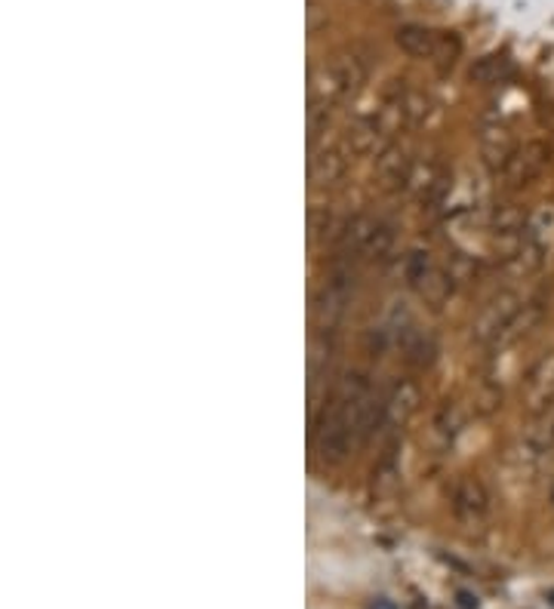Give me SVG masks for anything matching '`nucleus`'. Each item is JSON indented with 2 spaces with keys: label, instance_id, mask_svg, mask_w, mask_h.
Instances as JSON below:
<instances>
[{
  "label": "nucleus",
  "instance_id": "obj_16",
  "mask_svg": "<svg viewBox=\"0 0 554 609\" xmlns=\"http://www.w3.org/2000/svg\"><path fill=\"white\" fill-rule=\"evenodd\" d=\"M552 502H554V492H552Z\"/></svg>",
  "mask_w": 554,
  "mask_h": 609
},
{
  "label": "nucleus",
  "instance_id": "obj_1",
  "mask_svg": "<svg viewBox=\"0 0 554 609\" xmlns=\"http://www.w3.org/2000/svg\"><path fill=\"white\" fill-rule=\"evenodd\" d=\"M385 419V395H376L367 376L348 373L326 395L311 425V462L339 465L352 450L367 443Z\"/></svg>",
  "mask_w": 554,
  "mask_h": 609
},
{
  "label": "nucleus",
  "instance_id": "obj_12",
  "mask_svg": "<svg viewBox=\"0 0 554 609\" xmlns=\"http://www.w3.org/2000/svg\"><path fill=\"white\" fill-rule=\"evenodd\" d=\"M453 511L462 520H480L490 511V496H487V489L480 487V480L465 477L453 487Z\"/></svg>",
  "mask_w": 554,
  "mask_h": 609
},
{
  "label": "nucleus",
  "instance_id": "obj_5",
  "mask_svg": "<svg viewBox=\"0 0 554 609\" xmlns=\"http://www.w3.org/2000/svg\"><path fill=\"white\" fill-rule=\"evenodd\" d=\"M398 46L413 56V59L434 62V65H453V59L459 56V41L450 37L444 31L422 29V25H403L395 34Z\"/></svg>",
  "mask_w": 554,
  "mask_h": 609
},
{
  "label": "nucleus",
  "instance_id": "obj_6",
  "mask_svg": "<svg viewBox=\"0 0 554 609\" xmlns=\"http://www.w3.org/2000/svg\"><path fill=\"white\" fill-rule=\"evenodd\" d=\"M354 292V277L348 268H342L330 280H323V287L314 292V302H311V314H314V326L321 333H333L336 323L348 308V299Z\"/></svg>",
  "mask_w": 554,
  "mask_h": 609
},
{
  "label": "nucleus",
  "instance_id": "obj_14",
  "mask_svg": "<svg viewBox=\"0 0 554 609\" xmlns=\"http://www.w3.org/2000/svg\"><path fill=\"white\" fill-rule=\"evenodd\" d=\"M434 354H437V345H434V339L422 333L410 335V342H403V357H407V364L413 366H431L434 364Z\"/></svg>",
  "mask_w": 554,
  "mask_h": 609
},
{
  "label": "nucleus",
  "instance_id": "obj_8",
  "mask_svg": "<svg viewBox=\"0 0 554 609\" xmlns=\"http://www.w3.org/2000/svg\"><path fill=\"white\" fill-rule=\"evenodd\" d=\"M352 164V154L339 142H311L308 145V185L311 188H330L345 179Z\"/></svg>",
  "mask_w": 554,
  "mask_h": 609
},
{
  "label": "nucleus",
  "instance_id": "obj_3",
  "mask_svg": "<svg viewBox=\"0 0 554 609\" xmlns=\"http://www.w3.org/2000/svg\"><path fill=\"white\" fill-rule=\"evenodd\" d=\"M336 246L348 259H383L395 246V229L376 215H354L339 229Z\"/></svg>",
  "mask_w": 554,
  "mask_h": 609
},
{
  "label": "nucleus",
  "instance_id": "obj_11",
  "mask_svg": "<svg viewBox=\"0 0 554 609\" xmlns=\"http://www.w3.org/2000/svg\"><path fill=\"white\" fill-rule=\"evenodd\" d=\"M419 400H422V395H419V385H416V381H407V379L395 381V385L385 391L383 428L407 425V422H410V416L419 410Z\"/></svg>",
  "mask_w": 554,
  "mask_h": 609
},
{
  "label": "nucleus",
  "instance_id": "obj_7",
  "mask_svg": "<svg viewBox=\"0 0 554 609\" xmlns=\"http://www.w3.org/2000/svg\"><path fill=\"white\" fill-rule=\"evenodd\" d=\"M521 304L523 299L514 290L496 292L490 302L480 308V314L472 323V339H475L477 345H496L508 330V323L521 311Z\"/></svg>",
  "mask_w": 554,
  "mask_h": 609
},
{
  "label": "nucleus",
  "instance_id": "obj_9",
  "mask_svg": "<svg viewBox=\"0 0 554 609\" xmlns=\"http://www.w3.org/2000/svg\"><path fill=\"white\" fill-rule=\"evenodd\" d=\"M549 164V148L542 142H527L518 145L514 152L508 154L506 164L496 169V179L506 185V188H523L536 179L539 173Z\"/></svg>",
  "mask_w": 554,
  "mask_h": 609
},
{
  "label": "nucleus",
  "instance_id": "obj_15",
  "mask_svg": "<svg viewBox=\"0 0 554 609\" xmlns=\"http://www.w3.org/2000/svg\"><path fill=\"white\" fill-rule=\"evenodd\" d=\"M459 600H462V607H465V609H472V607H475V604H472V597H468V595H462Z\"/></svg>",
  "mask_w": 554,
  "mask_h": 609
},
{
  "label": "nucleus",
  "instance_id": "obj_10",
  "mask_svg": "<svg viewBox=\"0 0 554 609\" xmlns=\"http://www.w3.org/2000/svg\"><path fill=\"white\" fill-rule=\"evenodd\" d=\"M523 403L530 412H545L554 407V351L530 369L523 381Z\"/></svg>",
  "mask_w": 554,
  "mask_h": 609
},
{
  "label": "nucleus",
  "instance_id": "obj_4",
  "mask_svg": "<svg viewBox=\"0 0 554 609\" xmlns=\"http://www.w3.org/2000/svg\"><path fill=\"white\" fill-rule=\"evenodd\" d=\"M403 275H407V284H410L431 308H441V304L456 292V280L446 272V265L431 262L429 253H422V250H413V253L407 256V262H403Z\"/></svg>",
  "mask_w": 554,
  "mask_h": 609
},
{
  "label": "nucleus",
  "instance_id": "obj_2",
  "mask_svg": "<svg viewBox=\"0 0 554 609\" xmlns=\"http://www.w3.org/2000/svg\"><path fill=\"white\" fill-rule=\"evenodd\" d=\"M369 59L361 49H342L330 59L311 65L308 71V130L318 139L321 123L326 126L330 111L348 102L354 92L367 84Z\"/></svg>",
  "mask_w": 554,
  "mask_h": 609
},
{
  "label": "nucleus",
  "instance_id": "obj_13",
  "mask_svg": "<svg viewBox=\"0 0 554 609\" xmlns=\"http://www.w3.org/2000/svg\"><path fill=\"white\" fill-rule=\"evenodd\" d=\"M462 431V416L459 407L456 403H446L444 410L434 416V422H431V434L441 441V446H450V443L456 441V434Z\"/></svg>",
  "mask_w": 554,
  "mask_h": 609
}]
</instances>
